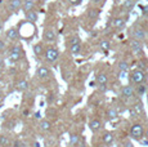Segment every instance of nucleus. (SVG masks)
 Masks as SVG:
<instances>
[{
	"instance_id": "nucleus-32",
	"label": "nucleus",
	"mask_w": 148,
	"mask_h": 147,
	"mask_svg": "<svg viewBox=\"0 0 148 147\" xmlns=\"http://www.w3.org/2000/svg\"><path fill=\"white\" fill-rule=\"evenodd\" d=\"M5 49H7V41H5L4 39L0 38V54H1V53H4Z\"/></svg>"
},
{
	"instance_id": "nucleus-39",
	"label": "nucleus",
	"mask_w": 148,
	"mask_h": 147,
	"mask_svg": "<svg viewBox=\"0 0 148 147\" xmlns=\"http://www.w3.org/2000/svg\"><path fill=\"white\" fill-rule=\"evenodd\" d=\"M125 147H134V146H133L132 142H126V143H125Z\"/></svg>"
},
{
	"instance_id": "nucleus-40",
	"label": "nucleus",
	"mask_w": 148,
	"mask_h": 147,
	"mask_svg": "<svg viewBox=\"0 0 148 147\" xmlns=\"http://www.w3.org/2000/svg\"><path fill=\"white\" fill-rule=\"evenodd\" d=\"M3 94H4V93H3V89H1V87H0V98L3 97Z\"/></svg>"
},
{
	"instance_id": "nucleus-20",
	"label": "nucleus",
	"mask_w": 148,
	"mask_h": 147,
	"mask_svg": "<svg viewBox=\"0 0 148 147\" xmlns=\"http://www.w3.org/2000/svg\"><path fill=\"white\" fill-rule=\"evenodd\" d=\"M9 9L12 13H18L22 9V0H10Z\"/></svg>"
},
{
	"instance_id": "nucleus-28",
	"label": "nucleus",
	"mask_w": 148,
	"mask_h": 147,
	"mask_svg": "<svg viewBox=\"0 0 148 147\" xmlns=\"http://www.w3.org/2000/svg\"><path fill=\"white\" fill-rule=\"evenodd\" d=\"M117 67L120 71H125V72H129L130 71V65L127 63L126 61H120L117 63Z\"/></svg>"
},
{
	"instance_id": "nucleus-4",
	"label": "nucleus",
	"mask_w": 148,
	"mask_h": 147,
	"mask_svg": "<svg viewBox=\"0 0 148 147\" xmlns=\"http://www.w3.org/2000/svg\"><path fill=\"white\" fill-rule=\"evenodd\" d=\"M144 131H146V126H144L143 123H134L130 128V137L133 139H136V141H140L143 139L144 137Z\"/></svg>"
},
{
	"instance_id": "nucleus-24",
	"label": "nucleus",
	"mask_w": 148,
	"mask_h": 147,
	"mask_svg": "<svg viewBox=\"0 0 148 147\" xmlns=\"http://www.w3.org/2000/svg\"><path fill=\"white\" fill-rule=\"evenodd\" d=\"M135 4H136V0H125L124 4H122V9L126 10V12L129 13V12H132V10L134 9Z\"/></svg>"
},
{
	"instance_id": "nucleus-12",
	"label": "nucleus",
	"mask_w": 148,
	"mask_h": 147,
	"mask_svg": "<svg viewBox=\"0 0 148 147\" xmlns=\"http://www.w3.org/2000/svg\"><path fill=\"white\" fill-rule=\"evenodd\" d=\"M130 49L134 54H139V53L143 52V43L139 40H135V39H132L130 40Z\"/></svg>"
},
{
	"instance_id": "nucleus-15",
	"label": "nucleus",
	"mask_w": 148,
	"mask_h": 147,
	"mask_svg": "<svg viewBox=\"0 0 148 147\" xmlns=\"http://www.w3.org/2000/svg\"><path fill=\"white\" fill-rule=\"evenodd\" d=\"M102 128H103V123H102V120H99V119H93V120L89 121V129L93 133L99 132Z\"/></svg>"
},
{
	"instance_id": "nucleus-5",
	"label": "nucleus",
	"mask_w": 148,
	"mask_h": 147,
	"mask_svg": "<svg viewBox=\"0 0 148 147\" xmlns=\"http://www.w3.org/2000/svg\"><path fill=\"white\" fill-rule=\"evenodd\" d=\"M4 34H5V38H7L9 41H13V43H16V41H18L19 39H21V31H19V29L16 26L8 29Z\"/></svg>"
},
{
	"instance_id": "nucleus-37",
	"label": "nucleus",
	"mask_w": 148,
	"mask_h": 147,
	"mask_svg": "<svg viewBox=\"0 0 148 147\" xmlns=\"http://www.w3.org/2000/svg\"><path fill=\"white\" fill-rule=\"evenodd\" d=\"M4 31V22H0V34Z\"/></svg>"
},
{
	"instance_id": "nucleus-6",
	"label": "nucleus",
	"mask_w": 148,
	"mask_h": 147,
	"mask_svg": "<svg viewBox=\"0 0 148 147\" xmlns=\"http://www.w3.org/2000/svg\"><path fill=\"white\" fill-rule=\"evenodd\" d=\"M129 112L132 114V116H142V115H144V106L142 103V101H135L129 109Z\"/></svg>"
},
{
	"instance_id": "nucleus-25",
	"label": "nucleus",
	"mask_w": 148,
	"mask_h": 147,
	"mask_svg": "<svg viewBox=\"0 0 148 147\" xmlns=\"http://www.w3.org/2000/svg\"><path fill=\"white\" fill-rule=\"evenodd\" d=\"M135 88V95H143V94H146L147 93V85H146V83L144 84H139V85H136V87H134Z\"/></svg>"
},
{
	"instance_id": "nucleus-35",
	"label": "nucleus",
	"mask_w": 148,
	"mask_h": 147,
	"mask_svg": "<svg viewBox=\"0 0 148 147\" xmlns=\"http://www.w3.org/2000/svg\"><path fill=\"white\" fill-rule=\"evenodd\" d=\"M13 147H25V145L21 142V141H16V142H14V146H13Z\"/></svg>"
},
{
	"instance_id": "nucleus-21",
	"label": "nucleus",
	"mask_w": 148,
	"mask_h": 147,
	"mask_svg": "<svg viewBox=\"0 0 148 147\" xmlns=\"http://www.w3.org/2000/svg\"><path fill=\"white\" fill-rule=\"evenodd\" d=\"M102 141L106 146H111L115 141V135H113L112 132H104V134L102 135Z\"/></svg>"
},
{
	"instance_id": "nucleus-19",
	"label": "nucleus",
	"mask_w": 148,
	"mask_h": 147,
	"mask_svg": "<svg viewBox=\"0 0 148 147\" xmlns=\"http://www.w3.org/2000/svg\"><path fill=\"white\" fill-rule=\"evenodd\" d=\"M25 18L27 19V22H30V23H36L39 19V13L36 12L35 9L34 10H30V12H26L25 13Z\"/></svg>"
},
{
	"instance_id": "nucleus-8",
	"label": "nucleus",
	"mask_w": 148,
	"mask_h": 147,
	"mask_svg": "<svg viewBox=\"0 0 148 147\" xmlns=\"http://www.w3.org/2000/svg\"><path fill=\"white\" fill-rule=\"evenodd\" d=\"M52 70L47 66H40L38 70H36V78L40 79V80H47L52 76Z\"/></svg>"
},
{
	"instance_id": "nucleus-26",
	"label": "nucleus",
	"mask_w": 148,
	"mask_h": 147,
	"mask_svg": "<svg viewBox=\"0 0 148 147\" xmlns=\"http://www.w3.org/2000/svg\"><path fill=\"white\" fill-rule=\"evenodd\" d=\"M80 135L76 134V133H73V134H71L70 137V145L73 146V147H77L79 145H80Z\"/></svg>"
},
{
	"instance_id": "nucleus-17",
	"label": "nucleus",
	"mask_w": 148,
	"mask_h": 147,
	"mask_svg": "<svg viewBox=\"0 0 148 147\" xmlns=\"http://www.w3.org/2000/svg\"><path fill=\"white\" fill-rule=\"evenodd\" d=\"M95 81L98 85H108V76L106 72H97Z\"/></svg>"
},
{
	"instance_id": "nucleus-27",
	"label": "nucleus",
	"mask_w": 148,
	"mask_h": 147,
	"mask_svg": "<svg viewBox=\"0 0 148 147\" xmlns=\"http://www.w3.org/2000/svg\"><path fill=\"white\" fill-rule=\"evenodd\" d=\"M81 43H79V44H75V45H71L70 47V52H71V54L72 56H79L81 53Z\"/></svg>"
},
{
	"instance_id": "nucleus-10",
	"label": "nucleus",
	"mask_w": 148,
	"mask_h": 147,
	"mask_svg": "<svg viewBox=\"0 0 148 147\" xmlns=\"http://www.w3.org/2000/svg\"><path fill=\"white\" fill-rule=\"evenodd\" d=\"M42 40L45 43H54L57 40V34L56 31L52 29H45L44 32H42Z\"/></svg>"
},
{
	"instance_id": "nucleus-31",
	"label": "nucleus",
	"mask_w": 148,
	"mask_h": 147,
	"mask_svg": "<svg viewBox=\"0 0 148 147\" xmlns=\"http://www.w3.org/2000/svg\"><path fill=\"white\" fill-rule=\"evenodd\" d=\"M136 69L146 71V70H147V61H139L138 65H136Z\"/></svg>"
},
{
	"instance_id": "nucleus-23",
	"label": "nucleus",
	"mask_w": 148,
	"mask_h": 147,
	"mask_svg": "<svg viewBox=\"0 0 148 147\" xmlns=\"http://www.w3.org/2000/svg\"><path fill=\"white\" fill-rule=\"evenodd\" d=\"M39 128L42 132H50L52 131V123L49 120H47V119H42V120H40V123H39Z\"/></svg>"
},
{
	"instance_id": "nucleus-34",
	"label": "nucleus",
	"mask_w": 148,
	"mask_h": 147,
	"mask_svg": "<svg viewBox=\"0 0 148 147\" xmlns=\"http://www.w3.org/2000/svg\"><path fill=\"white\" fill-rule=\"evenodd\" d=\"M4 66H5V59H4V57H3L1 54H0V70L4 69Z\"/></svg>"
},
{
	"instance_id": "nucleus-36",
	"label": "nucleus",
	"mask_w": 148,
	"mask_h": 147,
	"mask_svg": "<svg viewBox=\"0 0 148 147\" xmlns=\"http://www.w3.org/2000/svg\"><path fill=\"white\" fill-rule=\"evenodd\" d=\"M90 1H92L93 4H99V3H101V4H103L104 0H90Z\"/></svg>"
},
{
	"instance_id": "nucleus-30",
	"label": "nucleus",
	"mask_w": 148,
	"mask_h": 147,
	"mask_svg": "<svg viewBox=\"0 0 148 147\" xmlns=\"http://www.w3.org/2000/svg\"><path fill=\"white\" fill-rule=\"evenodd\" d=\"M110 48H111V43L108 40H101V41H99V49L108 50Z\"/></svg>"
},
{
	"instance_id": "nucleus-11",
	"label": "nucleus",
	"mask_w": 148,
	"mask_h": 147,
	"mask_svg": "<svg viewBox=\"0 0 148 147\" xmlns=\"http://www.w3.org/2000/svg\"><path fill=\"white\" fill-rule=\"evenodd\" d=\"M132 36H133V39H135V40L143 41L144 39H146L147 34H146V31L142 29V27H134L133 31H132Z\"/></svg>"
},
{
	"instance_id": "nucleus-1",
	"label": "nucleus",
	"mask_w": 148,
	"mask_h": 147,
	"mask_svg": "<svg viewBox=\"0 0 148 147\" xmlns=\"http://www.w3.org/2000/svg\"><path fill=\"white\" fill-rule=\"evenodd\" d=\"M23 57H25V50L21 44L14 43L13 45H10V47L8 48V59H9V62L17 63V62H19Z\"/></svg>"
},
{
	"instance_id": "nucleus-18",
	"label": "nucleus",
	"mask_w": 148,
	"mask_h": 147,
	"mask_svg": "<svg viewBox=\"0 0 148 147\" xmlns=\"http://www.w3.org/2000/svg\"><path fill=\"white\" fill-rule=\"evenodd\" d=\"M99 16H101V8L92 7V8H88V9H86V17H88V18L97 19Z\"/></svg>"
},
{
	"instance_id": "nucleus-7",
	"label": "nucleus",
	"mask_w": 148,
	"mask_h": 147,
	"mask_svg": "<svg viewBox=\"0 0 148 147\" xmlns=\"http://www.w3.org/2000/svg\"><path fill=\"white\" fill-rule=\"evenodd\" d=\"M121 97L125 98V100H133L135 97V88L129 84V85H124L121 88Z\"/></svg>"
},
{
	"instance_id": "nucleus-2",
	"label": "nucleus",
	"mask_w": 148,
	"mask_h": 147,
	"mask_svg": "<svg viewBox=\"0 0 148 147\" xmlns=\"http://www.w3.org/2000/svg\"><path fill=\"white\" fill-rule=\"evenodd\" d=\"M127 78H129V81L133 87L147 83V72L143 71V70L136 69V67L134 70H132V72H130V75Z\"/></svg>"
},
{
	"instance_id": "nucleus-33",
	"label": "nucleus",
	"mask_w": 148,
	"mask_h": 147,
	"mask_svg": "<svg viewBox=\"0 0 148 147\" xmlns=\"http://www.w3.org/2000/svg\"><path fill=\"white\" fill-rule=\"evenodd\" d=\"M68 3H70L71 5H73V7H76V5H80L81 0H67Z\"/></svg>"
},
{
	"instance_id": "nucleus-29",
	"label": "nucleus",
	"mask_w": 148,
	"mask_h": 147,
	"mask_svg": "<svg viewBox=\"0 0 148 147\" xmlns=\"http://www.w3.org/2000/svg\"><path fill=\"white\" fill-rule=\"evenodd\" d=\"M67 41H68V44H70V47H71V45L81 43V39H80V36L79 35H72V36H70V39H68Z\"/></svg>"
},
{
	"instance_id": "nucleus-3",
	"label": "nucleus",
	"mask_w": 148,
	"mask_h": 147,
	"mask_svg": "<svg viewBox=\"0 0 148 147\" xmlns=\"http://www.w3.org/2000/svg\"><path fill=\"white\" fill-rule=\"evenodd\" d=\"M59 56H61V52H59V49L57 47H54V45H48V47H45V52H44V59L47 63H50L53 65L54 62L58 61Z\"/></svg>"
},
{
	"instance_id": "nucleus-9",
	"label": "nucleus",
	"mask_w": 148,
	"mask_h": 147,
	"mask_svg": "<svg viewBox=\"0 0 148 147\" xmlns=\"http://www.w3.org/2000/svg\"><path fill=\"white\" fill-rule=\"evenodd\" d=\"M111 26L113 27V29L116 30H122L125 27V25H126V18H124V17H113L112 19H111Z\"/></svg>"
},
{
	"instance_id": "nucleus-13",
	"label": "nucleus",
	"mask_w": 148,
	"mask_h": 147,
	"mask_svg": "<svg viewBox=\"0 0 148 147\" xmlns=\"http://www.w3.org/2000/svg\"><path fill=\"white\" fill-rule=\"evenodd\" d=\"M45 52V45L42 43H35L32 45V53L36 58H41Z\"/></svg>"
},
{
	"instance_id": "nucleus-22",
	"label": "nucleus",
	"mask_w": 148,
	"mask_h": 147,
	"mask_svg": "<svg viewBox=\"0 0 148 147\" xmlns=\"http://www.w3.org/2000/svg\"><path fill=\"white\" fill-rule=\"evenodd\" d=\"M107 119L110 121L117 120L119 119V111L115 109V107H110V109L107 110Z\"/></svg>"
},
{
	"instance_id": "nucleus-14",
	"label": "nucleus",
	"mask_w": 148,
	"mask_h": 147,
	"mask_svg": "<svg viewBox=\"0 0 148 147\" xmlns=\"http://www.w3.org/2000/svg\"><path fill=\"white\" fill-rule=\"evenodd\" d=\"M28 87H30V83H28V80H26V79H19L14 84V89L17 92H26L28 89Z\"/></svg>"
},
{
	"instance_id": "nucleus-38",
	"label": "nucleus",
	"mask_w": 148,
	"mask_h": 147,
	"mask_svg": "<svg viewBox=\"0 0 148 147\" xmlns=\"http://www.w3.org/2000/svg\"><path fill=\"white\" fill-rule=\"evenodd\" d=\"M143 138H146V139H148V128L144 131V137Z\"/></svg>"
},
{
	"instance_id": "nucleus-16",
	"label": "nucleus",
	"mask_w": 148,
	"mask_h": 147,
	"mask_svg": "<svg viewBox=\"0 0 148 147\" xmlns=\"http://www.w3.org/2000/svg\"><path fill=\"white\" fill-rule=\"evenodd\" d=\"M36 1H38V0H22V9L21 10H23V13L34 10L36 7Z\"/></svg>"
}]
</instances>
